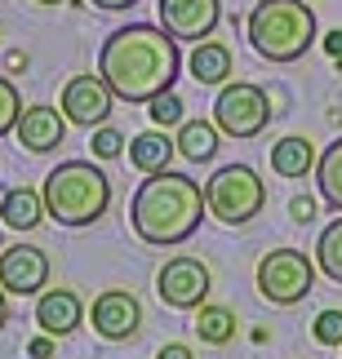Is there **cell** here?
<instances>
[{
	"instance_id": "cell-1",
	"label": "cell",
	"mask_w": 342,
	"mask_h": 359,
	"mask_svg": "<svg viewBox=\"0 0 342 359\" xmlns=\"http://www.w3.org/2000/svg\"><path fill=\"white\" fill-rule=\"evenodd\" d=\"M178 67H183L178 40L165 27H147V22H129L112 32L98 53L103 80L125 102H152L160 93H169L178 80Z\"/></svg>"
},
{
	"instance_id": "cell-2",
	"label": "cell",
	"mask_w": 342,
	"mask_h": 359,
	"mask_svg": "<svg viewBox=\"0 0 342 359\" xmlns=\"http://www.w3.org/2000/svg\"><path fill=\"white\" fill-rule=\"evenodd\" d=\"M204 213H209V200H204L200 182L187 173H169V169L147 177L129 204L133 236L143 244H160V248L191 240L200 231Z\"/></svg>"
},
{
	"instance_id": "cell-3",
	"label": "cell",
	"mask_w": 342,
	"mask_h": 359,
	"mask_svg": "<svg viewBox=\"0 0 342 359\" xmlns=\"http://www.w3.org/2000/svg\"><path fill=\"white\" fill-rule=\"evenodd\" d=\"M45 213L58 226H89L98 222L112 204V182L98 164L89 160H67L45 177Z\"/></svg>"
},
{
	"instance_id": "cell-4",
	"label": "cell",
	"mask_w": 342,
	"mask_h": 359,
	"mask_svg": "<svg viewBox=\"0 0 342 359\" xmlns=\"http://www.w3.org/2000/svg\"><path fill=\"white\" fill-rule=\"evenodd\" d=\"M316 40V13L307 0H258L249 13V45L271 62H298Z\"/></svg>"
},
{
	"instance_id": "cell-5",
	"label": "cell",
	"mask_w": 342,
	"mask_h": 359,
	"mask_svg": "<svg viewBox=\"0 0 342 359\" xmlns=\"http://www.w3.org/2000/svg\"><path fill=\"white\" fill-rule=\"evenodd\" d=\"M204 200H209V213L218 217V222L244 226V222H254V217L263 213L267 187H263V177H258L249 164H227V169H218L209 177Z\"/></svg>"
},
{
	"instance_id": "cell-6",
	"label": "cell",
	"mask_w": 342,
	"mask_h": 359,
	"mask_svg": "<svg viewBox=\"0 0 342 359\" xmlns=\"http://www.w3.org/2000/svg\"><path fill=\"white\" fill-rule=\"evenodd\" d=\"M316 284V266L303 248H271V253L258 262V293L276 306H294L303 302Z\"/></svg>"
},
{
	"instance_id": "cell-7",
	"label": "cell",
	"mask_w": 342,
	"mask_h": 359,
	"mask_svg": "<svg viewBox=\"0 0 342 359\" xmlns=\"http://www.w3.org/2000/svg\"><path fill=\"white\" fill-rule=\"evenodd\" d=\"M271 120V98L249 80H236L218 93L213 102V124L223 129L227 137H258Z\"/></svg>"
},
{
	"instance_id": "cell-8",
	"label": "cell",
	"mask_w": 342,
	"mask_h": 359,
	"mask_svg": "<svg viewBox=\"0 0 342 359\" xmlns=\"http://www.w3.org/2000/svg\"><path fill=\"white\" fill-rule=\"evenodd\" d=\"M156 293L165 306H178V311L204 306V297H209V266L196 257H169L156 275Z\"/></svg>"
},
{
	"instance_id": "cell-9",
	"label": "cell",
	"mask_w": 342,
	"mask_h": 359,
	"mask_svg": "<svg viewBox=\"0 0 342 359\" xmlns=\"http://www.w3.org/2000/svg\"><path fill=\"white\" fill-rule=\"evenodd\" d=\"M112 85L103 80V72H85L76 80H67L63 89V116L72 124H85V129H93V124H107V116H112Z\"/></svg>"
},
{
	"instance_id": "cell-10",
	"label": "cell",
	"mask_w": 342,
	"mask_h": 359,
	"mask_svg": "<svg viewBox=\"0 0 342 359\" xmlns=\"http://www.w3.org/2000/svg\"><path fill=\"white\" fill-rule=\"evenodd\" d=\"M223 18V5L218 0H160V27L173 40H200L218 27Z\"/></svg>"
},
{
	"instance_id": "cell-11",
	"label": "cell",
	"mask_w": 342,
	"mask_h": 359,
	"mask_svg": "<svg viewBox=\"0 0 342 359\" xmlns=\"http://www.w3.org/2000/svg\"><path fill=\"white\" fill-rule=\"evenodd\" d=\"M0 284L5 293L13 297H32L49 284V257L32 244H18V248H5L0 253Z\"/></svg>"
},
{
	"instance_id": "cell-12",
	"label": "cell",
	"mask_w": 342,
	"mask_h": 359,
	"mask_svg": "<svg viewBox=\"0 0 342 359\" xmlns=\"http://www.w3.org/2000/svg\"><path fill=\"white\" fill-rule=\"evenodd\" d=\"M89 320H93V333H98V337H107V341H125V337L138 333L143 306H138V297H133V293H125V288H112V293L93 297Z\"/></svg>"
},
{
	"instance_id": "cell-13",
	"label": "cell",
	"mask_w": 342,
	"mask_h": 359,
	"mask_svg": "<svg viewBox=\"0 0 342 359\" xmlns=\"http://www.w3.org/2000/svg\"><path fill=\"white\" fill-rule=\"evenodd\" d=\"M63 137H67V116L53 111V107H27L18 116V142L27 151H36V156L63 147Z\"/></svg>"
},
{
	"instance_id": "cell-14",
	"label": "cell",
	"mask_w": 342,
	"mask_h": 359,
	"mask_svg": "<svg viewBox=\"0 0 342 359\" xmlns=\"http://www.w3.org/2000/svg\"><path fill=\"white\" fill-rule=\"evenodd\" d=\"M80 320H85V311H80V297L72 293V288H49V293H40V302H36V324L45 328L49 337L76 333Z\"/></svg>"
},
{
	"instance_id": "cell-15",
	"label": "cell",
	"mask_w": 342,
	"mask_h": 359,
	"mask_svg": "<svg viewBox=\"0 0 342 359\" xmlns=\"http://www.w3.org/2000/svg\"><path fill=\"white\" fill-rule=\"evenodd\" d=\"M271 169L280 177H307L316 169V147L307 142V137H280L276 147H271Z\"/></svg>"
},
{
	"instance_id": "cell-16",
	"label": "cell",
	"mask_w": 342,
	"mask_h": 359,
	"mask_svg": "<svg viewBox=\"0 0 342 359\" xmlns=\"http://www.w3.org/2000/svg\"><path fill=\"white\" fill-rule=\"evenodd\" d=\"M187 67H191V76H196V85H227V76H231V49L218 45V40H200Z\"/></svg>"
},
{
	"instance_id": "cell-17",
	"label": "cell",
	"mask_w": 342,
	"mask_h": 359,
	"mask_svg": "<svg viewBox=\"0 0 342 359\" xmlns=\"http://www.w3.org/2000/svg\"><path fill=\"white\" fill-rule=\"evenodd\" d=\"M178 151V142L173 137H165V133H138L129 142V164L133 169H143V173H160V169H169V156Z\"/></svg>"
},
{
	"instance_id": "cell-18",
	"label": "cell",
	"mask_w": 342,
	"mask_h": 359,
	"mask_svg": "<svg viewBox=\"0 0 342 359\" xmlns=\"http://www.w3.org/2000/svg\"><path fill=\"white\" fill-rule=\"evenodd\" d=\"M0 217H5L13 231H32L40 217H45V196H36V191H27V187L9 191L5 204H0Z\"/></svg>"
},
{
	"instance_id": "cell-19",
	"label": "cell",
	"mask_w": 342,
	"mask_h": 359,
	"mask_svg": "<svg viewBox=\"0 0 342 359\" xmlns=\"http://www.w3.org/2000/svg\"><path fill=\"white\" fill-rule=\"evenodd\" d=\"M316 182H320V196L334 213H342V137L324 147V156L316 160Z\"/></svg>"
},
{
	"instance_id": "cell-20",
	"label": "cell",
	"mask_w": 342,
	"mask_h": 359,
	"mask_svg": "<svg viewBox=\"0 0 342 359\" xmlns=\"http://www.w3.org/2000/svg\"><path fill=\"white\" fill-rule=\"evenodd\" d=\"M178 151H183L187 160H196V164L213 160L218 156V129L209 120H187L183 129H178Z\"/></svg>"
},
{
	"instance_id": "cell-21",
	"label": "cell",
	"mask_w": 342,
	"mask_h": 359,
	"mask_svg": "<svg viewBox=\"0 0 342 359\" xmlns=\"http://www.w3.org/2000/svg\"><path fill=\"white\" fill-rule=\"evenodd\" d=\"M196 333H200V341H209V346H223V341L236 337V315L227 306H200Z\"/></svg>"
},
{
	"instance_id": "cell-22",
	"label": "cell",
	"mask_w": 342,
	"mask_h": 359,
	"mask_svg": "<svg viewBox=\"0 0 342 359\" xmlns=\"http://www.w3.org/2000/svg\"><path fill=\"white\" fill-rule=\"evenodd\" d=\"M316 262H320V271L329 275L334 284H342V217L338 222H329L320 231V244H316Z\"/></svg>"
},
{
	"instance_id": "cell-23",
	"label": "cell",
	"mask_w": 342,
	"mask_h": 359,
	"mask_svg": "<svg viewBox=\"0 0 342 359\" xmlns=\"http://www.w3.org/2000/svg\"><path fill=\"white\" fill-rule=\"evenodd\" d=\"M18 116H22V98H18V89H13V80L0 76V137L9 129H18Z\"/></svg>"
},
{
	"instance_id": "cell-24",
	"label": "cell",
	"mask_w": 342,
	"mask_h": 359,
	"mask_svg": "<svg viewBox=\"0 0 342 359\" xmlns=\"http://www.w3.org/2000/svg\"><path fill=\"white\" fill-rule=\"evenodd\" d=\"M316 341L320 346H342V311H320L316 315Z\"/></svg>"
},
{
	"instance_id": "cell-25",
	"label": "cell",
	"mask_w": 342,
	"mask_h": 359,
	"mask_svg": "<svg viewBox=\"0 0 342 359\" xmlns=\"http://www.w3.org/2000/svg\"><path fill=\"white\" fill-rule=\"evenodd\" d=\"M152 120H156V124H165V129L183 120V102L173 98V89H169V93H160V98H152Z\"/></svg>"
},
{
	"instance_id": "cell-26",
	"label": "cell",
	"mask_w": 342,
	"mask_h": 359,
	"mask_svg": "<svg viewBox=\"0 0 342 359\" xmlns=\"http://www.w3.org/2000/svg\"><path fill=\"white\" fill-rule=\"evenodd\" d=\"M120 147H125V137H120L116 129H98V137H93V151H98L103 160H112V156H120Z\"/></svg>"
},
{
	"instance_id": "cell-27",
	"label": "cell",
	"mask_w": 342,
	"mask_h": 359,
	"mask_svg": "<svg viewBox=\"0 0 342 359\" xmlns=\"http://www.w3.org/2000/svg\"><path fill=\"white\" fill-rule=\"evenodd\" d=\"M156 359H196V355H191L187 346H178V341H169V346H160V355Z\"/></svg>"
},
{
	"instance_id": "cell-28",
	"label": "cell",
	"mask_w": 342,
	"mask_h": 359,
	"mask_svg": "<svg viewBox=\"0 0 342 359\" xmlns=\"http://www.w3.org/2000/svg\"><path fill=\"white\" fill-rule=\"evenodd\" d=\"M294 217H298V222H311V217H316V204H311V200H294Z\"/></svg>"
},
{
	"instance_id": "cell-29",
	"label": "cell",
	"mask_w": 342,
	"mask_h": 359,
	"mask_svg": "<svg viewBox=\"0 0 342 359\" xmlns=\"http://www.w3.org/2000/svg\"><path fill=\"white\" fill-rule=\"evenodd\" d=\"M53 355V341H49V333L40 337V341H32V359H49Z\"/></svg>"
},
{
	"instance_id": "cell-30",
	"label": "cell",
	"mask_w": 342,
	"mask_h": 359,
	"mask_svg": "<svg viewBox=\"0 0 342 359\" xmlns=\"http://www.w3.org/2000/svg\"><path fill=\"white\" fill-rule=\"evenodd\" d=\"M89 5H98V9H129V5H138V0H89Z\"/></svg>"
},
{
	"instance_id": "cell-31",
	"label": "cell",
	"mask_w": 342,
	"mask_h": 359,
	"mask_svg": "<svg viewBox=\"0 0 342 359\" xmlns=\"http://www.w3.org/2000/svg\"><path fill=\"white\" fill-rule=\"evenodd\" d=\"M324 49H329L334 58H342V32H329V40H324Z\"/></svg>"
},
{
	"instance_id": "cell-32",
	"label": "cell",
	"mask_w": 342,
	"mask_h": 359,
	"mask_svg": "<svg viewBox=\"0 0 342 359\" xmlns=\"http://www.w3.org/2000/svg\"><path fill=\"white\" fill-rule=\"evenodd\" d=\"M0 315H5V284H0Z\"/></svg>"
},
{
	"instance_id": "cell-33",
	"label": "cell",
	"mask_w": 342,
	"mask_h": 359,
	"mask_svg": "<svg viewBox=\"0 0 342 359\" xmlns=\"http://www.w3.org/2000/svg\"><path fill=\"white\" fill-rule=\"evenodd\" d=\"M36 5H63V0H36Z\"/></svg>"
},
{
	"instance_id": "cell-34",
	"label": "cell",
	"mask_w": 342,
	"mask_h": 359,
	"mask_svg": "<svg viewBox=\"0 0 342 359\" xmlns=\"http://www.w3.org/2000/svg\"><path fill=\"white\" fill-rule=\"evenodd\" d=\"M0 253H5V244H0Z\"/></svg>"
}]
</instances>
